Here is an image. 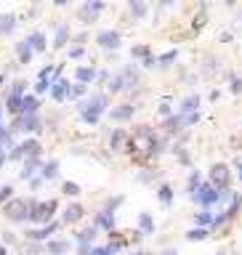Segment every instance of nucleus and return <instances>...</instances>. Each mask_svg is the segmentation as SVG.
<instances>
[{"instance_id":"obj_19","label":"nucleus","mask_w":242,"mask_h":255,"mask_svg":"<svg viewBox=\"0 0 242 255\" xmlns=\"http://www.w3.org/2000/svg\"><path fill=\"white\" fill-rule=\"evenodd\" d=\"M16 29V16L14 14H0V32L8 35V32Z\"/></svg>"},{"instance_id":"obj_39","label":"nucleus","mask_w":242,"mask_h":255,"mask_svg":"<svg viewBox=\"0 0 242 255\" xmlns=\"http://www.w3.org/2000/svg\"><path fill=\"white\" fill-rule=\"evenodd\" d=\"M160 114L168 117V114H171V107H168V104H162V107H160Z\"/></svg>"},{"instance_id":"obj_29","label":"nucleus","mask_w":242,"mask_h":255,"mask_svg":"<svg viewBox=\"0 0 242 255\" xmlns=\"http://www.w3.org/2000/svg\"><path fill=\"white\" fill-rule=\"evenodd\" d=\"M208 237H211V228H192V231H186L189 242H200V239H208Z\"/></svg>"},{"instance_id":"obj_25","label":"nucleus","mask_w":242,"mask_h":255,"mask_svg":"<svg viewBox=\"0 0 242 255\" xmlns=\"http://www.w3.org/2000/svg\"><path fill=\"white\" fill-rule=\"evenodd\" d=\"M194 221L200 224V228H211L215 218H213V213H211V210H202V213H197V215H194Z\"/></svg>"},{"instance_id":"obj_40","label":"nucleus","mask_w":242,"mask_h":255,"mask_svg":"<svg viewBox=\"0 0 242 255\" xmlns=\"http://www.w3.org/2000/svg\"><path fill=\"white\" fill-rule=\"evenodd\" d=\"M0 128H5V125H3V107H0Z\"/></svg>"},{"instance_id":"obj_34","label":"nucleus","mask_w":242,"mask_h":255,"mask_svg":"<svg viewBox=\"0 0 242 255\" xmlns=\"http://www.w3.org/2000/svg\"><path fill=\"white\" fill-rule=\"evenodd\" d=\"M176 56H179V51H168V54H162L160 58H157V61H160L162 67H168L171 61H176Z\"/></svg>"},{"instance_id":"obj_35","label":"nucleus","mask_w":242,"mask_h":255,"mask_svg":"<svg viewBox=\"0 0 242 255\" xmlns=\"http://www.w3.org/2000/svg\"><path fill=\"white\" fill-rule=\"evenodd\" d=\"M229 83H232V85H229V88H232V93H240V90H242V77L229 75Z\"/></svg>"},{"instance_id":"obj_15","label":"nucleus","mask_w":242,"mask_h":255,"mask_svg":"<svg viewBox=\"0 0 242 255\" xmlns=\"http://www.w3.org/2000/svg\"><path fill=\"white\" fill-rule=\"evenodd\" d=\"M112 149H115V152H130L128 136L122 133V130H115V133H112Z\"/></svg>"},{"instance_id":"obj_36","label":"nucleus","mask_w":242,"mask_h":255,"mask_svg":"<svg viewBox=\"0 0 242 255\" xmlns=\"http://www.w3.org/2000/svg\"><path fill=\"white\" fill-rule=\"evenodd\" d=\"M11 197H14V186H0V202H5Z\"/></svg>"},{"instance_id":"obj_14","label":"nucleus","mask_w":242,"mask_h":255,"mask_svg":"<svg viewBox=\"0 0 242 255\" xmlns=\"http://www.w3.org/2000/svg\"><path fill=\"white\" fill-rule=\"evenodd\" d=\"M83 215H86V210H83V205H69L67 210H64L61 215V221L64 224H75V221H80Z\"/></svg>"},{"instance_id":"obj_5","label":"nucleus","mask_w":242,"mask_h":255,"mask_svg":"<svg viewBox=\"0 0 242 255\" xmlns=\"http://www.w3.org/2000/svg\"><path fill=\"white\" fill-rule=\"evenodd\" d=\"M32 205H35L32 199H14V202L5 205V215H8L11 221H27L30 213H32Z\"/></svg>"},{"instance_id":"obj_37","label":"nucleus","mask_w":242,"mask_h":255,"mask_svg":"<svg viewBox=\"0 0 242 255\" xmlns=\"http://www.w3.org/2000/svg\"><path fill=\"white\" fill-rule=\"evenodd\" d=\"M83 93H86V85H80V83L72 85V93H69V96H83Z\"/></svg>"},{"instance_id":"obj_45","label":"nucleus","mask_w":242,"mask_h":255,"mask_svg":"<svg viewBox=\"0 0 242 255\" xmlns=\"http://www.w3.org/2000/svg\"><path fill=\"white\" fill-rule=\"evenodd\" d=\"M215 255H229V253H215Z\"/></svg>"},{"instance_id":"obj_26","label":"nucleus","mask_w":242,"mask_h":255,"mask_svg":"<svg viewBox=\"0 0 242 255\" xmlns=\"http://www.w3.org/2000/svg\"><path fill=\"white\" fill-rule=\"evenodd\" d=\"M96 239V226L86 228V231H77V245H91Z\"/></svg>"},{"instance_id":"obj_23","label":"nucleus","mask_w":242,"mask_h":255,"mask_svg":"<svg viewBox=\"0 0 242 255\" xmlns=\"http://www.w3.org/2000/svg\"><path fill=\"white\" fill-rule=\"evenodd\" d=\"M200 186H202V173H200V170H192V175H189V184H186V192L194 194Z\"/></svg>"},{"instance_id":"obj_7","label":"nucleus","mask_w":242,"mask_h":255,"mask_svg":"<svg viewBox=\"0 0 242 255\" xmlns=\"http://www.w3.org/2000/svg\"><path fill=\"white\" fill-rule=\"evenodd\" d=\"M96 40H99V45L104 51H117L122 45V37H120V32H117V29H101Z\"/></svg>"},{"instance_id":"obj_17","label":"nucleus","mask_w":242,"mask_h":255,"mask_svg":"<svg viewBox=\"0 0 242 255\" xmlns=\"http://www.w3.org/2000/svg\"><path fill=\"white\" fill-rule=\"evenodd\" d=\"M37 107H40V101H37L35 96H24V101H22V117L37 114Z\"/></svg>"},{"instance_id":"obj_42","label":"nucleus","mask_w":242,"mask_h":255,"mask_svg":"<svg viewBox=\"0 0 242 255\" xmlns=\"http://www.w3.org/2000/svg\"><path fill=\"white\" fill-rule=\"evenodd\" d=\"M128 255H149V253H141V250H136V253H128Z\"/></svg>"},{"instance_id":"obj_20","label":"nucleus","mask_w":242,"mask_h":255,"mask_svg":"<svg viewBox=\"0 0 242 255\" xmlns=\"http://www.w3.org/2000/svg\"><path fill=\"white\" fill-rule=\"evenodd\" d=\"M133 117V107L130 104H120V107L112 109V120H130Z\"/></svg>"},{"instance_id":"obj_33","label":"nucleus","mask_w":242,"mask_h":255,"mask_svg":"<svg viewBox=\"0 0 242 255\" xmlns=\"http://www.w3.org/2000/svg\"><path fill=\"white\" fill-rule=\"evenodd\" d=\"M61 192L67 194V197H77V194H80V186H77V184H72V181H64Z\"/></svg>"},{"instance_id":"obj_1","label":"nucleus","mask_w":242,"mask_h":255,"mask_svg":"<svg viewBox=\"0 0 242 255\" xmlns=\"http://www.w3.org/2000/svg\"><path fill=\"white\" fill-rule=\"evenodd\" d=\"M109 107V96L107 93H93L88 101H80L77 104V112H80V120L88 122V125H96L101 120V114L107 112Z\"/></svg>"},{"instance_id":"obj_13","label":"nucleus","mask_w":242,"mask_h":255,"mask_svg":"<svg viewBox=\"0 0 242 255\" xmlns=\"http://www.w3.org/2000/svg\"><path fill=\"white\" fill-rule=\"evenodd\" d=\"M101 11H104V3H99V0H91V3H86V5L80 8V14L86 16L88 22H93L96 14H101Z\"/></svg>"},{"instance_id":"obj_27","label":"nucleus","mask_w":242,"mask_h":255,"mask_svg":"<svg viewBox=\"0 0 242 255\" xmlns=\"http://www.w3.org/2000/svg\"><path fill=\"white\" fill-rule=\"evenodd\" d=\"M67 37H69V27L67 24H59L56 27V48H61V45H67Z\"/></svg>"},{"instance_id":"obj_18","label":"nucleus","mask_w":242,"mask_h":255,"mask_svg":"<svg viewBox=\"0 0 242 255\" xmlns=\"http://www.w3.org/2000/svg\"><path fill=\"white\" fill-rule=\"evenodd\" d=\"M16 54H19V61H22V64H30L32 61V45L27 40L16 43Z\"/></svg>"},{"instance_id":"obj_4","label":"nucleus","mask_w":242,"mask_h":255,"mask_svg":"<svg viewBox=\"0 0 242 255\" xmlns=\"http://www.w3.org/2000/svg\"><path fill=\"white\" fill-rule=\"evenodd\" d=\"M54 210H56V199H48V202H35L32 205V213H30V221H35V224H54Z\"/></svg>"},{"instance_id":"obj_12","label":"nucleus","mask_w":242,"mask_h":255,"mask_svg":"<svg viewBox=\"0 0 242 255\" xmlns=\"http://www.w3.org/2000/svg\"><path fill=\"white\" fill-rule=\"evenodd\" d=\"M75 77H77V83H80V85H88V83H93L96 77H99V72H96L93 67H77Z\"/></svg>"},{"instance_id":"obj_32","label":"nucleus","mask_w":242,"mask_h":255,"mask_svg":"<svg viewBox=\"0 0 242 255\" xmlns=\"http://www.w3.org/2000/svg\"><path fill=\"white\" fill-rule=\"evenodd\" d=\"M122 247H117V245H107V247H93L91 250V255H117Z\"/></svg>"},{"instance_id":"obj_43","label":"nucleus","mask_w":242,"mask_h":255,"mask_svg":"<svg viewBox=\"0 0 242 255\" xmlns=\"http://www.w3.org/2000/svg\"><path fill=\"white\" fill-rule=\"evenodd\" d=\"M237 170H240V178H242V162H237Z\"/></svg>"},{"instance_id":"obj_22","label":"nucleus","mask_w":242,"mask_h":255,"mask_svg":"<svg viewBox=\"0 0 242 255\" xmlns=\"http://www.w3.org/2000/svg\"><path fill=\"white\" fill-rule=\"evenodd\" d=\"M27 43L32 45V51H45V35H43L40 29H37V32H32V35L27 37Z\"/></svg>"},{"instance_id":"obj_6","label":"nucleus","mask_w":242,"mask_h":255,"mask_svg":"<svg viewBox=\"0 0 242 255\" xmlns=\"http://www.w3.org/2000/svg\"><path fill=\"white\" fill-rule=\"evenodd\" d=\"M229 178H232V170H229V165H224V162L213 165L211 168V175H208V181H211L218 192H226V189H229Z\"/></svg>"},{"instance_id":"obj_8","label":"nucleus","mask_w":242,"mask_h":255,"mask_svg":"<svg viewBox=\"0 0 242 255\" xmlns=\"http://www.w3.org/2000/svg\"><path fill=\"white\" fill-rule=\"evenodd\" d=\"M197 109H200V96L192 93V96H186V99L181 101L179 114H181V117H192V114H197Z\"/></svg>"},{"instance_id":"obj_16","label":"nucleus","mask_w":242,"mask_h":255,"mask_svg":"<svg viewBox=\"0 0 242 255\" xmlns=\"http://www.w3.org/2000/svg\"><path fill=\"white\" fill-rule=\"evenodd\" d=\"M96 226L112 231V228H115V210H101L99 215H96Z\"/></svg>"},{"instance_id":"obj_30","label":"nucleus","mask_w":242,"mask_h":255,"mask_svg":"<svg viewBox=\"0 0 242 255\" xmlns=\"http://www.w3.org/2000/svg\"><path fill=\"white\" fill-rule=\"evenodd\" d=\"M56 175H59V162L56 160L45 162L43 165V178H56Z\"/></svg>"},{"instance_id":"obj_31","label":"nucleus","mask_w":242,"mask_h":255,"mask_svg":"<svg viewBox=\"0 0 242 255\" xmlns=\"http://www.w3.org/2000/svg\"><path fill=\"white\" fill-rule=\"evenodd\" d=\"M128 8L133 11V16H136V19H144V16H147V5L139 3V0H130V3H128Z\"/></svg>"},{"instance_id":"obj_9","label":"nucleus","mask_w":242,"mask_h":255,"mask_svg":"<svg viewBox=\"0 0 242 255\" xmlns=\"http://www.w3.org/2000/svg\"><path fill=\"white\" fill-rule=\"evenodd\" d=\"M69 93H72V85H69L67 80H61V77H56V80H54V88H51V96H54L56 101H64Z\"/></svg>"},{"instance_id":"obj_24","label":"nucleus","mask_w":242,"mask_h":255,"mask_svg":"<svg viewBox=\"0 0 242 255\" xmlns=\"http://www.w3.org/2000/svg\"><path fill=\"white\" fill-rule=\"evenodd\" d=\"M139 226H141L144 234H154V221H152V215H149V213L139 215Z\"/></svg>"},{"instance_id":"obj_3","label":"nucleus","mask_w":242,"mask_h":255,"mask_svg":"<svg viewBox=\"0 0 242 255\" xmlns=\"http://www.w3.org/2000/svg\"><path fill=\"white\" fill-rule=\"evenodd\" d=\"M192 199L208 210V207H213V205H215V202H221V192L211 184V181H202V186L192 194Z\"/></svg>"},{"instance_id":"obj_44","label":"nucleus","mask_w":242,"mask_h":255,"mask_svg":"<svg viewBox=\"0 0 242 255\" xmlns=\"http://www.w3.org/2000/svg\"><path fill=\"white\" fill-rule=\"evenodd\" d=\"M0 255H8V250H5V247H0Z\"/></svg>"},{"instance_id":"obj_2","label":"nucleus","mask_w":242,"mask_h":255,"mask_svg":"<svg viewBox=\"0 0 242 255\" xmlns=\"http://www.w3.org/2000/svg\"><path fill=\"white\" fill-rule=\"evenodd\" d=\"M136 85H139V67H136V64H128V67H122L112 80H109V90H112V93H120V90H133Z\"/></svg>"},{"instance_id":"obj_41","label":"nucleus","mask_w":242,"mask_h":255,"mask_svg":"<svg viewBox=\"0 0 242 255\" xmlns=\"http://www.w3.org/2000/svg\"><path fill=\"white\" fill-rule=\"evenodd\" d=\"M162 255H179V253H176V250H165V253H162Z\"/></svg>"},{"instance_id":"obj_10","label":"nucleus","mask_w":242,"mask_h":255,"mask_svg":"<svg viewBox=\"0 0 242 255\" xmlns=\"http://www.w3.org/2000/svg\"><path fill=\"white\" fill-rule=\"evenodd\" d=\"M59 228V224L54 221V224H48V226H43V228H32V231H27V237L32 239V242H43V239H48L51 234H54Z\"/></svg>"},{"instance_id":"obj_46","label":"nucleus","mask_w":242,"mask_h":255,"mask_svg":"<svg viewBox=\"0 0 242 255\" xmlns=\"http://www.w3.org/2000/svg\"><path fill=\"white\" fill-rule=\"evenodd\" d=\"M0 83H3V75H0Z\"/></svg>"},{"instance_id":"obj_28","label":"nucleus","mask_w":242,"mask_h":255,"mask_svg":"<svg viewBox=\"0 0 242 255\" xmlns=\"http://www.w3.org/2000/svg\"><path fill=\"white\" fill-rule=\"evenodd\" d=\"M157 199H160L162 202V205H171V202H173V189L171 186H160V189H157Z\"/></svg>"},{"instance_id":"obj_38","label":"nucleus","mask_w":242,"mask_h":255,"mask_svg":"<svg viewBox=\"0 0 242 255\" xmlns=\"http://www.w3.org/2000/svg\"><path fill=\"white\" fill-rule=\"evenodd\" d=\"M69 56H72V58H80V56H83V48H72Z\"/></svg>"},{"instance_id":"obj_11","label":"nucleus","mask_w":242,"mask_h":255,"mask_svg":"<svg viewBox=\"0 0 242 255\" xmlns=\"http://www.w3.org/2000/svg\"><path fill=\"white\" fill-rule=\"evenodd\" d=\"M130 54H133L136 58H141L144 67H154V61H157V58L152 56V51H149L147 45H133V51H130Z\"/></svg>"},{"instance_id":"obj_21","label":"nucleus","mask_w":242,"mask_h":255,"mask_svg":"<svg viewBox=\"0 0 242 255\" xmlns=\"http://www.w3.org/2000/svg\"><path fill=\"white\" fill-rule=\"evenodd\" d=\"M35 168H43L40 157H30V160L24 162V170H22V178H32V175H35Z\"/></svg>"}]
</instances>
